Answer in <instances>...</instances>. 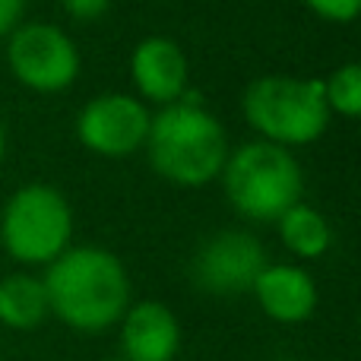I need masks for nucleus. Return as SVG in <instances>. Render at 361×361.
I'll return each instance as SVG.
<instances>
[{"instance_id": "f257e3e1", "label": "nucleus", "mask_w": 361, "mask_h": 361, "mask_svg": "<svg viewBox=\"0 0 361 361\" xmlns=\"http://www.w3.org/2000/svg\"><path fill=\"white\" fill-rule=\"evenodd\" d=\"M51 314L80 333H102L130 307V279L124 263L105 247H67L44 273Z\"/></svg>"}, {"instance_id": "ddd939ff", "label": "nucleus", "mask_w": 361, "mask_h": 361, "mask_svg": "<svg viewBox=\"0 0 361 361\" xmlns=\"http://www.w3.org/2000/svg\"><path fill=\"white\" fill-rule=\"evenodd\" d=\"M279 238L286 241V247L292 254L305 257V260H317V257H324L330 250L333 231L330 222L324 219V212H317L314 206L295 203L279 219Z\"/></svg>"}, {"instance_id": "9b49d317", "label": "nucleus", "mask_w": 361, "mask_h": 361, "mask_svg": "<svg viewBox=\"0 0 361 361\" xmlns=\"http://www.w3.org/2000/svg\"><path fill=\"white\" fill-rule=\"evenodd\" d=\"M250 292L257 295L263 314L276 324H305L317 307V286L311 273L292 263H269Z\"/></svg>"}, {"instance_id": "423d86ee", "label": "nucleus", "mask_w": 361, "mask_h": 361, "mask_svg": "<svg viewBox=\"0 0 361 361\" xmlns=\"http://www.w3.org/2000/svg\"><path fill=\"white\" fill-rule=\"evenodd\" d=\"M6 63L23 86L35 92H61L80 73V51L57 25L19 23L6 42Z\"/></svg>"}, {"instance_id": "dca6fc26", "label": "nucleus", "mask_w": 361, "mask_h": 361, "mask_svg": "<svg viewBox=\"0 0 361 361\" xmlns=\"http://www.w3.org/2000/svg\"><path fill=\"white\" fill-rule=\"evenodd\" d=\"M61 6L80 23H92L111 6V0H61Z\"/></svg>"}, {"instance_id": "f03ea898", "label": "nucleus", "mask_w": 361, "mask_h": 361, "mask_svg": "<svg viewBox=\"0 0 361 361\" xmlns=\"http://www.w3.org/2000/svg\"><path fill=\"white\" fill-rule=\"evenodd\" d=\"M146 152L152 169L180 187H203L222 175L228 137L216 114L200 105L197 92L180 95L149 121Z\"/></svg>"}, {"instance_id": "f3484780", "label": "nucleus", "mask_w": 361, "mask_h": 361, "mask_svg": "<svg viewBox=\"0 0 361 361\" xmlns=\"http://www.w3.org/2000/svg\"><path fill=\"white\" fill-rule=\"evenodd\" d=\"M29 0H0V35L13 32L19 23H23V13Z\"/></svg>"}, {"instance_id": "0eeeda50", "label": "nucleus", "mask_w": 361, "mask_h": 361, "mask_svg": "<svg viewBox=\"0 0 361 361\" xmlns=\"http://www.w3.org/2000/svg\"><path fill=\"white\" fill-rule=\"evenodd\" d=\"M269 267L263 244L247 231H219L193 254L190 276L200 292L231 298L254 288L257 276Z\"/></svg>"}, {"instance_id": "1a4fd4ad", "label": "nucleus", "mask_w": 361, "mask_h": 361, "mask_svg": "<svg viewBox=\"0 0 361 361\" xmlns=\"http://www.w3.org/2000/svg\"><path fill=\"white\" fill-rule=\"evenodd\" d=\"M180 324L162 301H137L121 317V361H175Z\"/></svg>"}, {"instance_id": "f8f14e48", "label": "nucleus", "mask_w": 361, "mask_h": 361, "mask_svg": "<svg viewBox=\"0 0 361 361\" xmlns=\"http://www.w3.org/2000/svg\"><path fill=\"white\" fill-rule=\"evenodd\" d=\"M51 314L44 282L29 273H13L0 279V324L10 330H35Z\"/></svg>"}, {"instance_id": "7ed1b4c3", "label": "nucleus", "mask_w": 361, "mask_h": 361, "mask_svg": "<svg viewBox=\"0 0 361 361\" xmlns=\"http://www.w3.org/2000/svg\"><path fill=\"white\" fill-rule=\"evenodd\" d=\"M225 197L241 216L254 222H279L295 203H301L305 178L301 165L286 146L267 143H244L228 152L222 165Z\"/></svg>"}, {"instance_id": "20e7f679", "label": "nucleus", "mask_w": 361, "mask_h": 361, "mask_svg": "<svg viewBox=\"0 0 361 361\" xmlns=\"http://www.w3.org/2000/svg\"><path fill=\"white\" fill-rule=\"evenodd\" d=\"M244 118L267 143L286 149L314 143L330 124L324 80L260 76L244 92Z\"/></svg>"}, {"instance_id": "a211bd4d", "label": "nucleus", "mask_w": 361, "mask_h": 361, "mask_svg": "<svg viewBox=\"0 0 361 361\" xmlns=\"http://www.w3.org/2000/svg\"><path fill=\"white\" fill-rule=\"evenodd\" d=\"M6 152V133H4V124H0V159H4Z\"/></svg>"}, {"instance_id": "4468645a", "label": "nucleus", "mask_w": 361, "mask_h": 361, "mask_svg": "<svg viewBox=\"0 0 361 361\" xmlns=\"http://www.w3.org/2000/svg\"><path fill=\"white\" fill-rule=\"evenodd\" d=\"M324 99L326 108L343 118H358L361 111V67L355 61L336 67L324 80Z\"/></svg>"}, {"instance_id": "6e6552de", "label": "nucleus", "mask_w": 361, "mask_h": 361, "mask_svg": "<svg viewBox=\"0 0 361 361\" xmlns=\"http://www.w3.org/2000/svg\"><path fill=\"white\" fill-rule=\"evenodd\" d=\"M152 114L133 95L108 92L95 95L76 118V137L89 152L105 159H121L143 149Z\"/></svg>"}, {"instance_id": "2eb2a0df", "label": "nucleus", "mask_w": 361, "mask_h": 361, "mask_svg": "<svg viewBox=\"0 0 361 361\" xmlns=\"http://www.w3.org/2000/svg\"><path fill=\"white\" fill-rule=\"evenodd\" d=\"M305 4L326 23H352L361 10V0H305Z\"/></svg>"}, {"instance_id": "39448f33", "label": "nucleus", "mask_w": 361, "mask_h": 361, "mask_svg": "<svg viewBox=\"0 0 361 361\" xmlns=\"http://www.w3.org/2000/svg\"><path fill=\"white\" fill-rule=\"evenodd\" d=\"M73 212L57 187L25 184L0 212V244L19 263H54L70 247Z\"/></svg>"}, {"instance_id": "9d476101", "label": "nucleus", "mask_w": 361, "mask_h": 361, "mask_svg": "<svg viewBox=\"0 0 361 361\" xmlns=\"http://www.w3.org/2000/svg\"><path fill=\"white\" fill-rule=\"evenodd\" d=\"M130 76L140 95L159 105H175L187 89V57L178 42L165 35H149L133 48Z\"/></svg>"}]
</instances>
